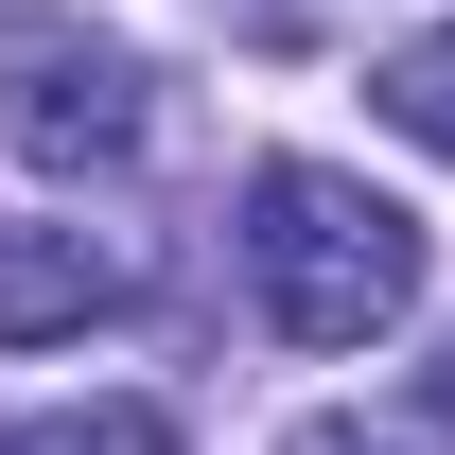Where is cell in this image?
Segmentation results:
<instances>
[{
    "mask_svg": "<svg viewBox=\"0 0 455 455\" xmlns=\"http://www.w3.org/2000/svg\"><path fill=\"white\" fill-rule=\"evenodd\" d=\"M245 298L298 350H386L420 315V211L333 158H263L245 175Z\"/></svg>",
    "mask_w": 455,
    "mask_h": 455,
    "instance_id": "obj_1",
    "label": "cell"
},
{
    "mask_svg": "<svg viewBox=\"0 0 455 455\" xmlns=\"http://www.w3.org/2000/svg\"><path fill=\"white\" fill-rule=\"evenodd\" d=\"M140 53H106V36H53V53H18L0 70V158H36V175H123L140 158Z\"/></svg>",
    "mask_w": 455,
    "mask_h": 455,
    "instance_id": "obj_2",
    "label": "cell"
},
{
    "mask_svg": "<svg viewBox=\"0 0 455 455\" xmlns=\"http://www.w3.org/2000/svg\"><path fill=\"white\" fill-rule=\"evenodd\" d=\"M123 298V263L88 245V228H0V350H53V333H88Z\"/></svg>",
    "mask_w": 455,
    "mask_h": 455,
    "instance_id": "obj_3",
    "label": "cell"
},
{
    "mask_svg": "<svg viewBox=\"0 0 455 455\" xmlns=\"http://www.w3.org/2000/svg\"><path fill=\"white\" fill-rule=\"evenodd\" d=\"M368 106H386L403 140H420V158H455V36H420V53H386V70H368Z\"/></svg>",
    "mask_w": 455,
    "mask_h": 455,
    "instance_id": "obj_4",
    "label": "cell"
},
{
    "mask_svg": "<svg viewBox=\"0 0 455 455\" xmlns=\"http://www.w3.org/2000/svg\"><path fill=\"white\" fill-rule=\"evenodd\" d=\"M18 455H175V420L158 403H70V420H36Z\"/></svg>",
    "mask_w": 455,
    "mask_h": 455,
    "instance_id": "obj_5",
    "label": "cell"
},
{
    "mask_svg": "<svg viewBox=\"0 0 455 455\" xmlns=\"http://www.w3.org/2000/svg\"><path fill=\"white\" fill-rule=\"evenodd\" d=\"M281 455H438V438H420V420H350V403H333V420H298Z\"/></svg>",
    "mask_w": 455,
    "mask_h": 455,
    "instance_id": "obj_6",
    "label": "cell"
},
{
    "mask_svg": "<svg viewBox=\"0 0 455 455\" xmlns=\"http://www.w3.org/2000/svg\"><path fill=\"white\" fill-rule=\"evenodd\" d=\"M438 420H455V368H438Z\"/></svg>",
    "mask_w": 455,
    "mask_h": 455,
    "instance_id": "obj_7",
    "label": "cell"
}]
</instances>
